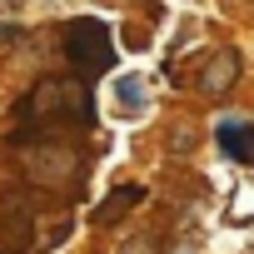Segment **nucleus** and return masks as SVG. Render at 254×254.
Masks as SVG:
<instances>
[{"label": "nucleus", "instance_id": "nucleus-11", "mask_svg": "<svg viewBox=\"0 0 254 254\" xmlns=\"http://www.w3.org/2000/svg\"><path fill=\"white\" fill-rule=\"evenodd\" d=\"M170 254H199V249H194V244H175Z\"/></svg>", "mask_w": 254, "mask_h": 254}, {"label": "nucleus", "instance_id": "nucleus-9", "mask_svg": "<svg viewBox=\"0 0 254 254\" xmlns=\"http://www.w3.org/2000/svg\"><path fill=\"white\" fill-rule=\"evenodd\" d=\"M170 150H175V155H190V150H194V130H190V125H180V130H175Z\"/></svg>", "mask_w": 254, "mask_h": 254}, {"label": "nucleus", "instance_id": "nucleus-2", "mask_svg": "<svg viewBox=\"0 0 254 254\" xmlns=\"http://www.w3.org/2000/svg\"><path fill=\"white\" fill-rule=\"evenodd\" d=\"M20 155V180L30 185V190H40V194H50L55 185H65V194L75 199L80 194V150H75V140H35V145H25V150H15Z\"/></svg>", "mask_w": 254, "mask_h": 254}, {"label": "nucleus", "instance_id": "nucleus-5", "mask_svg": "<svg viewBox=\"0 0 254 254\" xmlns=\"http://www.w3.org/2000/svg\"><path fill=\"white\" fill-rule=\"evenodd\" d=\"M234 75H239V55H234V50H219V55L204 65L199 90H204V95H224V90L234 85Z\"/></svg>", "mask_w": 254, "mask_h": 254}, {"label": "nucleus", "instance_id": "nucleus-8", "mask_svg": "<svg viewBox=\"0 0 254 254\" xmlns=\"http://www.w3.org/2000/svg\"><path fill=\"white\" fill-rule=\"evenodd\" d=\"M115 254H160V239H155V234H130Z\"/></svg>", "mask_w": 254, "mask_h": 254}, {"label": "nucleus", "instance_id": "nucleus-7", "mask_svg": "<svg viewBox=\"0 0 254 254\" xmlns=\"http://www.w3.org/2000/svg\"><path fill=\"white\" fill-rule=\"evenodd\" d=\"M115 100H120V110L140 115L145 110V80L140 75H115Z\"/></svg>", "mask_w": 254, "mask_h": 254}, {"label": "nucleus", "instance_id": "nucleus-1", "mask_svg": "<svg viewBox=\"0 0 254 254\" xmlns=\"http://www.w3.org/2000/svg\"><path fill=\"white\" fill-rule=\"evenodd\" d=\"M95 125V105H90V80L80 75H45L20 105H15V130H10V150H25L35 140H75L80 130Z\"/></svg>", "mask_w": 254, "mask_h": 254}, {"label": "nucleus", "instance_id": "nucleus-4", "mask_svg": "<svg viewBox=\"0 0 254 254\" xmlns=\"http://www.w3.org/2000/svg\"><path fill=\"white\" fill-rule=\"evenodd\" d=\"M214 140H219V150L229 160H239V165L254 170V125L249 120H219L214 125Z\"/></svg>", "mask_w": 254, "mask_h": 254}, {"label": "nucleus", "instance_id": "nucleus-10", "mask_svg": "<svg viewBox=\"0 0 254 254\" xmlns=\"http://www.w3.org/2000/svg\"><path fill=\"white\" fill-rule=\"evenodd\" d=\"M20 5H25V0H0V10H10V15H15Z\"/></svg>", "mask_w": 254, "mask_h": 254}, {"label": "nucleus", "instance_id": "nucleus-3", "mask_svg": "<svg viewBox=\"0 0 254 254\" xmlns=\"http://www.w3.org/2000/svg\"><path fill=\"white\" fill-rule=\"evenodd\" d=\"M65 60H75L80 80H90V75L110 70L115 45H110L105 20H90V15H85V20H70V25H65Z\"/></svg>", "mask_w": 254, "mask_h": 254}, {"label": "nucleus", "instance_id": "nucleus-12", "mask_svg": "<svg viewBox=\"0 0 254 254\" xmlns=\"http://www.w3.org/2000/svg\"><path fill=\"white\" fill-rule=\"evenodd\" d=\"M0 254H10V249H0Z\"/></svg>", "mask_w": 254, "mask_h": 254}, {"label": "nucleus", "instance_id": "nucleus-6", "mask_svg": "<svg viewBox=\"0 0 254 254\" xmlns=\"http://www.w3.org/2000/svg\"><path fill=\"white\" fill-rule=\"evenodd\" d=\"M140 199H145V190H140V185H120V190H110V199L95 209V224H115L125 209H135Z\"/></svg>", "mask_w": 254, "mask_h": 254}]
</instances>
